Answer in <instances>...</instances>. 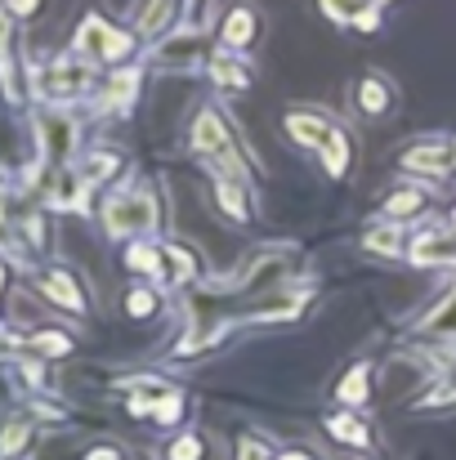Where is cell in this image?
<instances>
[{
    "mask_svg": "<svg viewBox=\"0 0 456 460\" xmlns=\"http://www.w3.org/2000/svg\"><path fill=\"white\" fill-rule=\"evenodd\" d=\"M85 179L81 174H72V170H63L58 179H54V188H49V206L54 210H85Z\"/></svg>",
    "mask_w": 456,
    "mask_h": 460,
    "instance_id": "cell-13",
    "label": "cell"
},
{
    "mask_svg": "<svg viewBox=\"0 0 456 460\" xmlns=\"http://www.w3.org/2000/svg\"><path fill=\"white\" fill-rule=\"evenodd\" d=\"M362 246H367L371 255H398V251H403V246H398V228H371Z\"/></svg>",
    "mask_w": 456,
    "mask_h": 460,
    "instance_id": "cell-31",
    "label": "cell"
},
{
    "mask_svg": "<svg viewBox=\"0 0 456 460\" xmlns=\"http://www.w3.org/2000/svg\"><path fill=\"white\" fill-rule=\"evenodd\" d=\"M174 9H179V0H144L135 9V31L139 36H161L174 22Z\"/></svg>",
    "mask_w": 456,
    "mask_h": 460,
    "instance_id": "cell-11",
    "label": "cell"
},
{
    "mask_svg": "<svg viewBox=\"0 0 456 460\" xmlns=\"http://www.w3.org/2000/svg\"><path fill=\"white\" fill-rule=\"evenodd\" d=\"M31 434H36V420L31 416H9L0 425V460H22Z\"/></svg>",
    "mask_w": 456,
    "mask_h": 460,
    "instance_id": "cell-10",
    "label": "cell"
},
{
    "mask_svg": "<svg viewBox=\"0 0 456 460\" xmlns=\"http://www.w3.org/2000/svg\"><path fill=\"white\" fill-rule=\"evenodd\" d=\"M326 434H331L335 443H349V447H371V429H367L353 411H335V416H326Z\"/></svg>",
    "mask_w": 456,
    "mask_h": 460,
    "instance_id": "cell-15",
    "label": "cell"
},
{
    "mask_svg": "<svg viewBox=\"0 0 456 460\" xmlns=\"http://www.w3.org/2000/svg\"><path fill=\"white\" fill-rule=\"evenodd\" d=\"M0 291H4V260H0Z\"/></svg>",
    "mask_w": 456,
    "mask_h": 460,
    "instance_id": "cell-41",
    "label": "cell"
},
{
    "mask_svg": "<svg viewBox=\"0 0 456 460\" xmlns=\"http://www.w3.org/2000/svg\"><path fill=\"white\" fill-rule=\"evenodd\" d=\"M85 460H126L121 456V447H112V443H99V447H90Z\"/></svg>",
    "mask_w": 456,
    "mask_h": 460,
    "instance_id": "cell-39",
    "label": "cell"
},
{
    "mask_svg": "<svg viewBox=\"0 0 456 460\" xmlns=\"http://www.w3.org/2000/svg\"><path fill=\"white\" fill-rule=\"evenodd\" d=\"M192 148L206 156V161H215L228 179H233V174H246V170H242V156L233 148V135H228V126H224V117L210 112V108L192 117Z\"/></svg>",
    "mask_w": 456,
    "mask_h": 460,
    "instance_id": "cell-1",
    "label": "cell"
},
{
    "mask_svg": "<svg viewBox=\"0 0 456 460\" xmlns=\"http://www.w3.org/2000/svg\"><path fill=\"white\" fill-rule=\"evenodd\" d=\"M165 255L174 260V282H192V273H197V260L188 255V246H183V242H170V246H165Z\"/></svg>",
    "mask_w": 456,
    "mask_h": 460,
    "instance_id": "cell-33",
    "label": "cell"
},
{
    "mask_svg": "<svg viewBox=\"0 0 456 460\" xmlns=\"http://www.w3.org/2000/svg\"><path fill=\"white\" fill-rule=\"evenodd\" d=\"M215 201H219V210H224L228 219H251V201H246V192H242L237 179L219 174V179H215Z\"/></svg>",
    "mask_w": 456,
    "mask_h": 460,
    "instance_id": "cell-17",
    "label": "cell"
},
{
    "mask_svg": "<svg viewBox=\"0 0 456 460\" xmlns=\"http://www.w3.org/2000/svg\"><path fill=\"white\" fill-rule=\"evenodd\" d=\"M165 460H206V438H201L197 429L179 434V438L165 447Z\"/></svg>",
    "mask_w": 456,
    "mask_h": 460,
    "instance_id": "cell-27",
    "label": "cell"
},
{
    "mask_svg": "<svg viewBox=\"0 0 456 460\" xmlns=\"http://www.w3.org/2000/svg\"><path fill=\"white\" fill-rule=\"evenodd\" d=\"M36 291H40L49 305L67 308V313H76V317H85V313H90V300H85V291H81L76 273H67V269H45V273L36 278Z\"/></svg>",
    "mask_w": 456,
    "mask_h": 460,
    "instance_id": "cell-5",
    "label": "cell"
},
{
    "mask_svg": "<svg viewBox=\"0 0 456 460\" xmlns=\"http://www.w3.org/2000/svg\"><path fill=\"white\" fill-rule=\"evenodd\" d=\"M156 224V201L152 192H121L103 206V228L112 237H135V233H148Z\"/></svg>",
    "mask_w": 456,
    "mask_h": 460,
    "instance_id": "cell-2",
    "label": "cell"
},
{
    "mask_svg": "<svg viewBox=\"0 0 456 460\" xmlns=\"http://www.w3.org/2000/svg\"><path fill=\"white\" fill-rule=\"evenodd\" d=\"M36 130H40V153H45L49 165H63L67 156L76 153V121H72V117H63V112H40Z\"/></svg>",
    "mask_w": 456,
    "mask_h": 460,
    "instance_id": "cell-4",
    "label": "cell"
},
{
    "mask_svg": "<svg viewBox=\"0 0 456 460\" xmlns=\"http://www.w3.org/2000/svg\"><path fill=\"white\" fill-rule=\"evenodd\" d=\"M0 9H4V18L27 22V18H36V13L45 9V0H0Z\"/></svg>",
    "mask_w": 456,
    "mask_h": 460,
    "instance_id": "cell-34",
    "label": "cell"
},
{
    "mask_svg": "<svg viewBox=\"0 0 456 460\" xmlns=\"http://www.w3.org/2000/svg\"><path fill=\"white\" fill-rule=\"evenodd\" d=\"M31 416H36V420H58V425L67 420V411L54 407V402H45V398H31Z\"/></svg>",
    "mask_w": 456,
    "mask_h": 460,
    "instance_id": "cell-35",
    "label": "cell"
},
{
    "mask_svg": "<svg viewBox=\"0 0 456 460\" xmlns=\"http://www.w3.org/2000/svg\"><path fill=\"white\" fill-rule=\"evenodd\" d=\"M260 36V13L251 4H233L228 18H224V45L228 49H251Z\"/></svg>",
    "mask_w": 456,
    "mask_h": 460,
    "instance_id": "cell-7",
    "label": "cell"
},
{
    "mask_svg": "<svg viewBox=\"0 0 456 460\" xmlns=\"http://www.w3.org/2000/svg\"><path fill=\"white\" fill-rule=\"evenodd\" d=\"M206 72H210V81L219 85V90H246L251 85V72H246V63H237V58H210L206 63Z\"/></svg>",
    "mask_w": 456,
    "mask_h": 460,
    "instance_id": "cell-19",
    "label": "cell"
},
{
    "mask_svg": "<svg viewBox=\"0 0 456 460\" xmlns=\"http://www.w3.org/2000/svg\"><path fill=\"white\" fill-rule=\"evenodd\" d=\"M40 99H49V103H67V99H76V94H85L90 90V67H85V58H54L49 67H40Z\"/></svg>",
    "mask_w": 456,
    "mask_h": 460,
    "instance_id": "cell-3",
    "label": "cell"
},
{
    "mask_svg": "<svg viewBox=\"0 0 456 460\" xmlns=\"http://www.w3.org/2000/svg\"><path fill=\"white\" fill-rule=\"evenodd\" d=\"M121 165H126V156L117 153V148H99V153L85 156V165H81V179H85V183H103V179H112Z\"/></svg>",
    "mask_w": 456,
    "mask_h": 460,
    "instance_id": "cell-21",
    "label": "cell"
},
{
    "mask_svg": "<svg viewBox=\"0 0 456 460\" xmlns=\"http://www.w3.org/2000/svg\"><path fill=\"white\" fill-rule=\"evenodd\" d=\"M358 108L367 112V117H385L389 108H394V90H389V81L385 76H362L358 81Z\"/></svg>",
    "mask_w": 456,
    "mask_h": 460,
    "instance_id": "cell-12",
    "label": "cell"
},
{
    "mask_svg": "<svg viewBox=\"0 0 456 460\" xmlns=\"http://www.w3.org/2000/svg\"><path fill=\"white\" fill-rule=\"evenodd\" d=\"M287 135H291L296 144H304V148H317V144L331 135V126H326L322 117H313V112H291V117H287Z\"/></svg>",
    "mask_w": 456,
    "mask_h": 460,
    "instance_id": "cell-18",
    "label": "cell"
},
{
    "mask_svg": "<svg viewBox=\"0 0 456 460\" xmlns=\"http://www.w3.org/2000/svg\"><path fill=\"white\" fill-rule=\"evenodd\" d=\"M179 411H183V394H179V389H161L156 402H152V420H156V425H174Z\"/></svg>",
    "mask_w": 456,
    "mask_h": 460,
    "instance_id": "cell-29",
    "label": "cell"
},
{
    "mask_svg": "<svg viewBox=\"0 0 456 460\" xmlns=\"http://www.w3.org/2000/svg\"><path fill=\"white\" fill-rule=\"evenodd\" d=\"M156 308H161V300H156L152 287H130V291H126V313H130V317H152Z\"/></svg>",
    "mask_w": 456,
    "mask_h": 460,
    "instance_id": "cell-30",
    "label": "cell"
},
{
    "mask_svg": "<svg viewBox=\"0 0 456 460\" xmlns=\"http://www.w3.org/2000/svg\"><path fill=\"white\" fill-rule=\"evenodd\" d=\"M425 206V192L421 188H398L394 197H385V215L389 219H407V215H416Z\"/></svg>",
    "mask_w": 456,
    "mask_h": 460,
    "instance_id": "cell-25",
    "label": "cell"
},
{
    "mask_svg": "<svg viewBox=\"0 0 456 460\" xmlns=\"http://www.w3.org/2000/svg\"><path fill=\"white\" fill-rule=\"evenodd\" d=\"M27 349L40 353V358H63V353H72V335H63V331H31Z\"/></svg>",
    "mask_w": 456,
    "mask_h": 460,
    "instance_id": "cell-24",
    "label": "cell"
},
{
    "mask_svg": "<svg viewBox=\"0 0 456 460\" xmlns=\"http://www.w3.org/2000/svg\"><path fill=\"white\" fill-rule=\"evenodd\" d=\"M22 233H27V246H31V251H49V228H45L40 210H27V219H22Z\"/></svg>",
    "mask_w": 456,
    "mask_h": 460,
    "instance_id": "cell-32",
    "label": "cell"
},
{
    "mask_svg": "<svg viewBox=\"0 0 456 460\" xmlns=\"http://www.w3.org/2000/svg\"><path fill=\"white\" fill-rule=\"evenodd\" d=\"M210 0H188V18H201V9H206Z\"/></svg>",
    "mask_w": 456,
    "mask_h": 460,
    "instance_id": "cell-40",
    "label": "cell"
},
{
    "mask_svg": "<svg viewBox=\"0 0 456 460\" xmlns=\"http://www.w3.org/2000/svg\"><path fill=\"white\" fill-rule=\"evenodd\" d=\"M18 246H22V237H18L13 224L0 215V255H18Z\"/></svg>",
    "mask_w": 456,
    "mask_h": 460,
    "instance_id": "cell-36",
    "label": "cell"
},
{
    "mask_svg": "<svg viewBox=\"0 0 456 460\" xmlns=\"http://www.w3.org/2000/svg\"><path fill=\"white\" fill-rule=\"evenodd\" d=\"M317 153H322V165H326L331 179H340V174L349 170V161H353V148H349V135H344V130H331V135L317 144Z\"/></svg>",
    "mask_w": 456,
    "mask_h": 460,
    "instance_id": "cell-16",
    "label": "cell"
},
{
    "mask_svg": "<svg viewBox=\"0 0 456 460\" xmlns=\"http://www.w3.org/2000/svg\"><path fill=\"white\" fill-rule=\"evenodd\" d=\"M407 255H412V264H425V269L456 264V237H416Z\"/></svg>",
    "mask_w": 456,
    "mask_h": 460,
    "instance_id": "cell-14",
    "label": "cell"
},
{
    "mask_svg": "<svg viewBox=\"0 0 456 460\" xmlns=\"http://www.w3.org/2000/svg\"><path fill=\"white\" fill-rule=\"evenodd\" d=\"M237 460H269V447H264L260 438H251V434H246V438L237 443Z\"/></svg>",
    "mask_w": 456,
    "mask_h": 460,
    "instance_id": "cell-37",
    "label": "cell"
},
{
    "mask_svg": "<svg viewBox=\"0 0 456 460\" xmlns=\"http://www.w3.org/2000/svg\"><path fill=\"white\" fill-rule=\"evenodd\" d=\"M421 331H425V335H439V340H456V291L421 322Z\"/></svg>",
    "mask_w": 456,
    "mask_h": 460,
    "instance_id": "cell-23",
    "label": "cell"
},
{
    "mask_svg": "<svg viewBox=\"0 0 456 460\" xmlns=\"http://www.w3.org/2000/svg\"><path fill=\"white\" fill-rule=\"evenodd\" d=\"M135 94H139V72H117L103 99H108L112 108H126V103H135Z\"/></svg>",
    "mask_w": 456,
    "mask_h": 460,
    "instance_id": "cell-28",
    "label": "cell"
},
{
    "mask_svg": "<svg viewBox=\"0 0 456 460\" xmlns=\"http://www.w3.org/2000/svg\"><path fill=\"white\" fill-rule=\"evenodd\" d=\"M278 460H308V456H278Z\"/></svg>",
    "mask_w": 456,
    "mask_h": 460,
    "instance_id": "cell-42",
    "label": "cell"
},
{
    "mask_svg": "<svg viewBox=\"0 0 456 460\" xmlns=\"http://www.w3.org/2000/svg\"><path fill=\"white\" fill-rule=\"evenodd\" d=\"M112 31H117V27H108L99 13H90V18L81 22V31H76V54H81V58H90V63H103Z\"/></svg>",
    "mask_w": 456,
    "mask_h": 460,
    "instance_id": "cell-9",
    "label": "cell"
},
{
    "mask_svg": "<svg viewBox=\"0 0 456 460\" xmlns=\"http://www.w3.org/2000/svg\"><path fill=\"white\" fill-rule=\"evenodd\" d=\"M412 411H456V376H443L430 394L412 398Z\"/></svg>",
    "mask_w": 456,
    "mask_h": 460,
    "instance_id": "cell-22",
    "label": "cell"
},
{
    "mask_svg": "<svg viewBox=\"0 0 456 460\" xmlns=\"http://www.w3.org/2000/svg\"><path fill=\"white\" fill-rule=\"evenodd\" d=\"M126 269H130V273L161 278V251H156V246H144V242H139V246H130V251H126Z\"/></svg>",
    "mask_w": 456,
    "mask_h": 460,
    "instance_id": "cell-26",
    "label": "cell"
},
{
    "mask_svg": "<svg viewBox=\"0 0 456 460\" xmlns=\"http://www.w3.org/2000/svg\"><path fill=\"white\" fill-rule=\"evenodd\" d=\"M456 165V144L434 139V144H416L403 153V170H421V174H448Z\"/></svg>",
    "mask_w": 456,
    "mask_h": 460,
    "instance_id": "cell-6",
    "label": "cell"
},
{
    "mask_svg": "<svg viewBox=\"0 0 456 460\" xmlns=\"http://www.w3.org/2000/svg\"><path fill=\"white\" fill-rule=\"evenodd\" d=\"M367 380H371V362H358V367H349V371L340 376V389H335V394H340V402H349V407H362V402H367V394H371V389H367Z\"/></svg>",
    "mask_w": 456,
    "mask_h": 460,
    "instance_id": "cell-20",
    "label": "cell"
},
{
    "mask_svg": "<svg viewBox=\"0 0 456 460\" xmlns=\"http://www.w3.org/2000/svg\"><path fill=\"white\" fill-rule=\"evenodd\" d=\"M18 376H22L31 389H45V371H40V362H27V358H22V362H18Z\"/></svg>",
    "mask_w": 456,
    "mask_h": 460,
    "instance_id": "cell-38",
    "label": "cell"
},
{
    "mask_svg": "<svg viewBox=\"0 0 456 460\" xmlns=\"http://www.w3.org/2000/svg\"><path fill=\"white\" fill-rule=\"evenodd\" d=\"M156 58L170 63V67H201V58H206V40H201L197 31H179V36H170V45L156 49Z\"/></svg>",
    "mask_w": 456,
    "mask_h": 460,
    "instance_id": "cell-8",
    "label": "cell"
},
{
    "mask_svg": "<svg viewBox=\"0 0 456 460\" xmlns=\"http://www.w3.org/2000/svg\"><path fill=\"white\" fill-rule=\"evenodd\" d=\"M452 228H456V210H452Z\"/></svg>",
    "mask_w": 456,
    "mask_h": 460,
    "instance_id": "cell-43",
    "label": "cell"
}]
</instances>
